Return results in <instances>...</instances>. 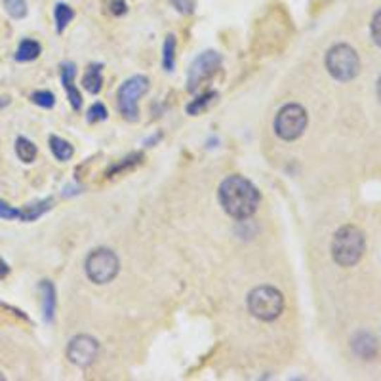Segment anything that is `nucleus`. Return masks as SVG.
<instances>
[{
    "label": "nucleus",
    "mask_w": 381,
    "mask_h": 381,
    "mask_svg": "<svg viewBox=\"0 0 381 381\" xmlns=\"http://www.w3.org/2000/svg\"><path fill=\"white\" fill-rule=\"evenodd\" d=\"M259 191L252 181L242 175H229L221 181L220 185V202L235 220H246L256 213L259 206Z\"/></svg>",
    "instance_id": "1"
},
{
    "label": "nucleus",
    "mask_w": 381,
    "mask_h": 381,
    "mask_svg": "<svg viewBox=\"0 0 381 381\" xmlns=\"http://www.w3.org/2000/svg\"><path fill=\"white\" fill-rule=\"evenodd\" d=\"M366 239L355 225L339 227L332 239V258L339 267H355L364 256Z\"/></svg>",
    "instance_id": "2"
},
{
    "label": "nucleus",
    "mask_w": 381,
    "mask_h": 381,
    "mask_svg": "<svg viewBox=\"0 0 381 381\" xmlns=\"http://www.w3.org/2000/svg\"><path fill=\"white\" fill-rule=\"evenodd\" d=\"M248 311L263 323L277 320L285 311V296L273 286H258L248 294Z\"/></svg>",
    "instance_id": "3"
},
{
    "label": "nucleus",
    "mask_w": 381,
    "mask_h": 381,
    "mask_svg": "<svg viewBox=\"0 0 381 381\" xmlns=\"http://www.w3.org/2000/svg\"><path fill=\"white\" fill-rule=\"evenodd\" d=\"M326 69L339 82H349L361 73V58L353 46L336 44L326 54Z\"/></svg>",
    "instance_id": "4"
},
{
    "label": "nucleus",
    "mask_w": 381,
    "mask_h": 381,
    "mask_svg": "<svg viewBox=\"0 0 381 381\" xmlns=\"http://www.w3.org/2000/svg\"><path fill=\"white\" fill-rule=\"evenodd\" d=\"M307 124H309V117L301 105H285L275 117V134L282 142H296L305 134Z\"/></svg>",
    "instance_id": "5"
},
{
    "label": "nucleus",
    "mask_w": 381,
    "mask_h": 381,
    "mask_svg": "<svg viewBox=\"0 0 381 381\" xmlns=\"http://www.w3.org/2000/svg\"><path fill=\"white\" fill-rule=\"evenodd\" d=\"M120 271L117 254L109 248H97L86 258V275L94 285H109Z\"/></svg>",
    "instance_id": "6"
},
{
    "label": "nucleus",
    "mask_w": 381,
    "mask_h": 381,
    "mask_svg": "<svg viewBox=\"0 0 381 381\" xmlns=\"http://www.w3.org/2000/svg\"><path fill=\"white\" fill-rule=\"evenodd\" d=\"M149 90V78L143 75L128 78L120 88H118V111L126 120L137 123L139 120V97Z\"/></svg>",
    "instance_id": "7"
},
{
    "label": "nucleus",
    "mask_w": 381,
    "mask_h": 381,
    "mask_svg": "<svg viewBox=\"0 0 381 381\" xmlns=\"http://www.w3.org/2000/svg\"><path fill=\"white\" fill-rule=\"evenodd\" d=\"M221 65V56L218 52H202L199 58L194 59L191 67H189L187 73V90L189 92H196L199 86L202 82H206L210 78L218 73Z\"/></svg>",
    "instance_id": "8"
},
{
    "label": "nucleus",
    "mask_w": 381,
    "mask_h": 381,
    "mask_svg": "<svg viewBox=\"0 0 381 381\" xmlns=\"http://www.w3.org/2000/svg\"><path fill=\"white\" fill-rule=\"evenodd\" d=\"M97 353H99V343L92 336H86V334L73 337L69 342V347H67V358L78 368L92 366L96 362Z\"/></svg>",
    "instance_id": "9"
},
{
    "label": "nucleus",
    "mask_w": 381,
    "mask_h": 381,
    "mask_svg": "<svg viewBox=\"0 0 381 381\" xmlns=\"http://www.w3.org/2000/svg\"><path fill=\"white\" fill-rule=\"evenodd\" d=\"M353 353L364 361H372L377 355V339L370 332H358L351 342Z\"/></svg>",
    "instance_id": "10"
},
{
    "label": "nucleus",
    "mask_w": 381,
    "mask_h": 381,
    "mask_svg": "<svg viewBox=\"0 0 381 381\" xmlns=\"http://www.w3.org/2000/svg\"><path fill=\"white\" fill-rule=\"evenodd\" d=\"M61 82L69 97V104L73 105V109L78 111L82 107V96L75 86V65L73 63H63L61 65Z\"/></svg>",
    "instance_id": "11"
},
{
    "label": "nucleus",
    "mask_w": 381,
    "mask_h": 381,
    "mask_svg": "<svg viewBox=\"0 0 381 381\" xmlns=\"http://www.w3.org/2000/svg\"><path fill=\"white\" fill-rule=\"evenodd\" d=\"M40 296H42V311H44L46 323H52L56 313V288L50 280L40 282Z\"/></svg>",
    "instance_id": "12"
},
{
    "label": "nucleus",
    "mask_w": 381,
    "mask_h": 381,
    "mask_svg": "<svg viewBox=\"0 0 381 381\" xmlns=\"http://www.w3.org/2000/svg\"><path fill=\"white\" fill-rule=\"evenodd\" d=\"M82 86H85L86 92L90 94H99L101 88H104V75H101V65L92 63L85 73V78H82Z\"/></svg>",
    "instance_id": "13"
},
{
    "label": "nucleus",
    "mask_w": 381,
    "mask_h": 381,
    "mask_svg": "<svg viewBox=\"0 0 381 381\" xmlns=\"http://www.w3.org/2000/svg\"><path fill=\"white\" fill-rule=\"evenodd\" d=\"M42 52V48L37 40L32 39H25L21 40L20 46H18V52H15V61H32V59H37Z\"/></svg>",
    "instance_id": "14"
},
{
    "label": "nucleus",
    "mask_w": 381,
    "mask_h": 381,
    "mask_svg": "<svg viewBox=\"0 0 381 381\" xmlns=\"http://www.w3.org/2000/svg\"><path fill=\"white\" fill-rule=\"evenodd\" d=\"M52 199H46V201H40V202H35V204H29V206H25L23 210H21V216L20 220L21 221H35L39 220L40 216H44L50 208H52Z\"/></svg>",
    "instance_id": "15"
},
{
    "label": "nucleus",
    "mask_w": 381,
    "mask_h": 381,
    "mask_svg": "<svg viewBox=\"0 0 381 381\" xmlns=\"http://www.w3.org/2000/svg\"><path fill=\"white\" fill-rule=\"evenodd\" d=\"M73 18H75V10L71 6H67L63 2H59L54 8V20H56V29L58 32H63L67 29V25L71 23Z\"/></svg>",
    "instance_id": "16"
},
{
    "label": "nucleus",
    "mask_w": 381,
    "mask_h": 381,
    "mask_svg": "<svg viewBox=\"0 0 381 381\" xmlns=\"http://www.w3.org/2000/svg\"><path fill=\"white\" fill-rule=\"evenodd\" d=\"M37 153H39V151H37V145L32 142H29L27 137H18V139H15V155L20 156V161L29 164V162H32L37 158Z\"/></svg>",
    "instance_id": "17"
},
{
    "label": "nucleus",
    "mask_w": 381,
    "mask_h": 381,
    "mask_svg": "<svg viewBox=\"0 0 381 381\" xmlns=\"http://www.w3.org/2000/svg\"><path fill=\"white\" fill-rule=\"evenodd\" d=\"M50 149H52V153L56 155V158L61 162L69 161L73 156V145L69 142H65L61 137L52 136L50 137Z\"/></svg>",
    "instance_id": "18"
},
{
    "label": "nucleus",
    "mask_w": 381,
    "mask_h": 381,
    "mask_svg": "<svg viewBox=\"0 0 381 381\" xmlns=\"http://www.w3.org/2000/svg\"><path fill=\"white\" fill-rule=\"evenodd\" d=\"M175 63V37L174 35H168L166 37V42L162 46V65L166 71H172Z\"/></svg>",
    "instance_id": "19"
},
{
    "label": "nucleus",
    "mask_w": 381,
    "mask_h": 381,
    "mask_svg": "<svg viewBox=\"0 0 381 381\" xmlns=\"http://www.w3.org/2000/svg\"><path fill=\"white\" fill-rule=\"evenodd\" d=\"M2 2L13 20H23L27 15V0H2Z\"/></svg>",
    "instance_id": "20"
},
{
    "label": "nucleus",
    "mask_w": 381,
    "mask_h": 381,
    "mask_svg": "<svg viewBox=\"0 0 381 381\" xmlns=\"http://www.w3.org/2000/svg\"><path fill=\"white\" fill-rule=\"evenodd\" d=\"M213 97H218V92H208L204 96H201L199 99H194L193 104L187 105L189 115H199L201 111H204L206 105H210L213 101Z\"/></svg>",
    "instance_id": "21"
},
{
    "label": "nucleus",
    "mask_w": 381,
    "mask_h": 381,
    "mask_svg": "<svg viewBox=\"0 0 381 381\" xmlns=\"http://www.w3.org/2000/svg\"><path fill=\"white\" fill-rule=\"evenodd\" d=\"M31 99L37 105H40V107H44V109H52L54 104H56V97H54L52 92H48V90L35 92V94L31 96Z\"/></svg>",
    "instance_id": "22"
},
{
    "label": "nucleus",
    "mask_w": 381,
    "mask_h": 381,
    "mask_svg": "<svg viewBox=\"0 0 381 381\" xmlns=\"http://www.w3.org/2000/svg\"><path fill=\"white\" fill-rule=\"evenodd\" d=\"M86 118H88V123L90 124L99 123V120H105V118H107V109H105V105H101V104L92 105L90 109H88Z\"/></svg>",
    "instance_id": "23"
},
{
    "label": "nucleus",
    "mask_w": 381,
    "mask_h": 381,
    "mask_svg": "<svg viewBox=\"0 0 381 381\" xmlns=\"http://www.w3.org/2000/svg\"><path fill=\"white\" fill-rule=\"evenodd\" d=\"M370 32H372V40H374V44L381 48V10H377V12L374 13L372 23H370Z\"/></svg>",
    "instance_id": "24"
},
{
    "label": "nucleus",
    "mask_w": 381,
    "mask_h": 381,
    "mask_svg": "<svg viewBox=\"0 0 381 381\" xmlns=\"http://www.w3.org/2000/svg\"><path fill=\"white\" fill-rule=\"evenodd\" d=\"M20 216H21V210L10 206L8 202L0 201V220L13 221V220H20Z\"/></svg>",
    "instance_id": "25"
},
{
    "label": "nucleus",
    "mask_w": 381,
    "mask_h": 381,
    "mask_svg": "<svg viewBox=\"0 0 381 381\" xmlns=\"http://www.w3.org/2000/svg\"><path fill=\"white\" fill-rule=\"evenodd\" d=\"M170 2H172V6L180 13H183V15L193 13L194 8H196V0H170Z\"/></svg>",
    "instance_id": "26"
},
{
    "label": "nucleus",
    "mask_w": 381,
    "mask_h": 381,
    "mask_svg": "<svg viewBox=\"0 0 381 381\" xmlns=\"http://www.w3.org/2000/svg\"><path fill=\"white\" fill-rule=\"evenodd\" d=\"M109 8L111 13H115V15H124V13L128 12V6H126L124 0H111Z\"/></svg>",
    "instance_id": "27"
},
{
    "label": "nucleus",
    "mask_w": 381,
    "mask_h": 381,
    "mask_svg": "<svg viewBox=\"0 0 381 381\" xmlns=\"http://www.w3.org/2000/svg\"><path fill=\"white\" fill-rule=\"evenodd\" d=\"M8 273H10V267H8V263L4 259L0 258V278H6Z\"/></svg>",
    "instance_id": "28"
},
{
    "label": "nucleus",
    "mask_w": 381,
    "mask_h": 381,
    "mask_svg": "<svg viewBox=\"0 0 381 381\" xmlns=\"http://www.w3.org/2000/svg\"><path fill=\"white\" fill-rule=\"evenodd\" d=\"M375 90H377V99H380V104H381V77H380V80H377V88H375Z\"/></svg>",
    "instance_id": "29"
},
{
    "label": "nucleus",
    "mask_w": 381,
    "mask_h": 381,
    "mask_svg": "<svg viewBox=\"0 0 381 381\" xmlns=\"http://www.w3.org/2000/svg\"><path fill=\"white\" fill-rule=\"evenodd\" d=\"M2 380H4V375H2V374H0V381H2Z\"/></svg>",
    "instance_id": "30"
}]
</instances>
